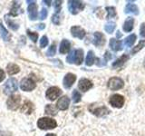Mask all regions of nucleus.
Masks as SVG:
<instances>
[{
	"label": "nucleus",
	"mask_w": 145,
	"mask_h": 136,
	"mask_svg": "<svg viewBox=\"0 0 145 136\" xmlns=\"http://www.w3.org/2000/svg\"><path fill=\"white\" fill-rule=\"evenodd\" d=\"M37 126L41 130H51L54 129L57 126V122L52 118L42 117L37 121Z\"/></svg>",
	"instance_id": "f257e3e1"
},
{
	"label": "nucleus",
	"mask_w": 145,
	"mask_h": 136,
	"mask_svg": "<svg viewBox=\"0 0 145 136\" xmlns=\"http://www.w3.org/2000/svg\"><path fill=\"white\" fill-rule=\"evenodd\" d=\"M88 109L89 111L93 113V115L97 116V117H103V116H105V115H108L109 113H110V110L104 105H102V106H95L93 103L90 104L88 106Z\"/></svg>",
	"instance_id": "f03ea898"
},
{
	"label": "nucleus",
	"mask_w": 145,
	"mask_h": 136,
	"mask_svg": "<svg viewBox=\"0 0 145 136\" xmlns=\"http://www.w3.org/2000/svg\"><path fill=\"white\" fill-rule=\"evenodd\" d=\"M85 5L78 0H69L68 1V9L72 15H77L79 12L84 10Z\"/></svg>",
	"instance_id": "7ed1b4c3"
},
{
	"label": "nucleus",
	"mask_w": 145,
	"mask_h": 136,
	"mask_svg": "<svg viewBox=\"0 0 145 136\" xmlns=\"http://www.w3.org/2000/svg\"><path fill=\"white\" fill-rule=\"evenodd\" d=\"M21 103V96L19 94H12L7 101V108L10 110H17Z\"/></svg>",
	"instance_id": "20e7f679"
},
{
	"label": "nucleus",
	"mask_w": 145,
	"mask_h": 136,
	"mask_svg": "<svg viewBox=\"0 0 145 136\" xmlns=\"http://www.w3.org/2000/svg\"><path fill=\"white\" fill-rule=\"evenodd\" d=\"M108 88L112 91H117L121 88H123L124 86V82L122 79L119 78V77H112L109 79L107 83Z\"/></svg>",
	"instance_id": "39448f33"
},
{
	"label": "nucleus",
	"mask_w": 145,
	"mask_h": 136,
	"mask_svg": "<svg viewBox=\"0 0 145 136\" xmlns=\"http://www.w3.org/2000/svg\"><path fill=\"white\" fill-rule=\"evenodd\" d=\"M109 103L114 108H121L122 106L124 105L125 103V98L122 96L121 94H112V96L110 97V100H109Z\"/></svg>",
	"instance_id": "423d86ee"
},
{
	"label": "nucleus",
	"mask_w": 145,
	"mask_h": 136,
	"mask_svg": "<svg viewBox=\"0 0 145 136\" xmlns=\"http://www.w3.org/2000/svg\"><path fill=\"white\" fill-rule=\"evenodd\" d=\"M17 90V81L15 78H9L4 85V94H12Z\"/></svg>",
	"instance_id": "0eeeda50"
},
{
	"label": "nucleus",
	"mask_w": 145,
	"mask_h": 136,
	"mask_svg": "<svg viewBox=\"0 0 145 136\" xmlns=\"http://www.w3.org/2000/svg\"><path fill=\"white\" fill-rule=\"evenodd\" d=\"M36 87L35 82L31 78V77H25V78L22 79L20 83V88L25 91V92H30V91L34 90Z\"/></svg>",
	"instance_id": "6e6552de"
},
{
	"label": "nucleus",
	"mask_w": 145,
	"mask_h": 136,
	"mask_svg": "<svg viewBox=\"0 0 145 136\" xmlns=\"http://www.w3.org/2000/svg\"><path fill=\"white\" fill-rule=\"evenodd\" d=\"M62 94V90L60 88H58L57 86H52L47 89L45 96L50 101H54L56 98H58Z\"/></svg>",
	"instance_id": "1a4fd4ad"
},
{
	"label": "nucleus",
	"mask_w": 145,
	"mask_h": 136,
	"mask_svg": "<svg viewBox=\"0 0 145 136\" xmlns=\"http://www.w3.org/2000/svg\"><path fill=\"white\" fill-rule=\"evenodd\" d=\"M27 3L29 4L28 7H27V10H28V16L30 20H35L37 18V6L35 1H29L27 0Z\"/></svg>",
	"instance_id": "9d476101"
},
{
	"label": "nucleus",
	"mask_w": 145,
	"mask_h": 136,
	"mask_svg": "<svg viewBox=\"0 0 145 136\" xmlns=\"http://www.w3.org/2000/svg\"><path fill=\"white\" fill-rule=\"evenodd\" d=\"M75 80H76V75L72 74V73H68V74H66L65 76L63 77V87H65V89L71 88L72 86V84H74Z\"/></svg>",
	"instance_id": "9b49d317"
},
{
	"label": "nucleus",
	"mask_w": 145,
	"mask_h": 136,
	"mask_svg": "<svg viewBox=\"0 0 145 136\" xmlns=\"http://www.w3.org/2000/svg\"><path fill=\"white\" fill-rule=\"evenodd\" d=\"M93 82L87 78H82L79 80L78 88L82 92H87L91 88H93Z\"/></svg>",
	"instance_id": "f8f14e48"
},
{
	"label": "nucleus",
	"mask_w": 145,
	"mask_h": 136,
	"mask_svg": "<svg viewBox=\"0 0 145 136\" xmlns=\"http://www.w3.org/2000/svg\"><path fill=\"white\" fill-rule=\"evenodd\" d=\"M93 43L96 47H101L105 44V36L101 32H95L93 34Z\"/></svg>",
	"instance_id": "ddd939ff"
},
{
	"label": "nucleus",
	"mask_w": 145,
	"mask_h": 136,
	"mask_svg": "<svg viewBox=\"0 0 145 136\" xmlns=\"http://www.w3.org/2000/svg\"><path fill=\"white\" fill-rule=\"evenodd\" d=\"M71 35L75 38H79V39H84V36L86 35V32L84 28H82L81 26H74L71 27Z\"/></svg>",
	"instance_id": "4468645a"
},
{
	"label": "nucleus",
	"mask_w": 145,
	"mask_h": 136,
	"mask_svg": "<svg viewBox=\"0 0 145 136\" xmlns=\"http://www.w3.org/2000/svg\"><path fill=\"white\" fill-rule=\"evenodd\" d=\"M69 105H70V99L68 98V96H66V95L62 96L60 99L58 100L57 103H56V107L61 111L67 110Z\"/></svg>",
	"instance_id": "2eb2a0df"
},
{
	"label": "nucleus",
	"mask_w": 145,
	"mask_h": 136,
	"mask_svg": "<svg viewBox=\"0 0 145 136\" xmlns=\"http://www.w3.org/2000/svg\"><path fill=\"white\" fill-rule=\"evenodd\" d=\"M128 59H129V56H128V54H122L121 56H120L119 58L116 59V60L112 63V68L116 69V68L121 67L127 61H128Z\"/></svg>",
	"instance_id": "dca6fc26"
},
{
	"label": "nucleus",
	"mask_w": 145,
	"mask_h": 136,
	"mask_svg": "<svg viewBox=\"0 0 145 136\" xmlns=\"http://www.w3.org/2000/svg\"><path fill=\"white\" fill-rule=\"evenodd\" d=\"M109 45L112 50L114 52H118L122 50V42L120 40H116L115 38H111L110 42H109Z\"/></svg>",
	"instance_id": "f3484780"
},
{
	"label": "nucleus",
	"mask_w": 145,
	"mask_h": 136,
	"mask_svg": "<svg viewBox=\"0 0 145 136\" xmlns=\"http://www.w3.org/2000/svg\"><path fill=\"white\" fill-rule=\"evenodd\" d=\"M34 109H35L34 104L30 101H27L26 100V101L24 102V103H23V105L21 107V112L25 113V114H31V113L33 112Z\"/></svg>",
	"instance_id": "a211bd4d"
},
{
	"label": "nucleus",
	"mask_w": 145,
	"mask_h": 136,
	"mask_svg": "<svg viewBox=\"0 0 145 136\" xmlns=\"http://www.w3.org/2000/svg\"><path fill=\"white\" fill-rule=\"evenodd\" d=\"M71 48V43L69 40L67 39H63L60 44V47H59V52L62 54H65L70 51Z\"/></svg>",
	"instance_id": "6ab92c4d"
},
{
	"label": "nucleus",
	"mask_w": 145,
	"mask_h": 136,
	"mask_svg": "<svg viewBox=\"0 0 145 136\" xmlns=\"http://www.w3.org/2000/svg\"><path fill=\"white\" fill-rule=\"evenodd\" d=\"M125 14H133V15H139V8L135 4H127L125 7Z\"/></svg>",
	"instance_id": "aec40b11"
},
{
	"label": "nucleus",
	"mask_w": 145,
	"mask_h": 136,
	"mask_svg": "<svg viewBox=\"0 0 145 136\" xmlns=\"http://www.w3.org/2000/svg\"><path fill=\"white\" fill-rule=\"evenodd\" d=\"M133 25H134V18L127 17V19L125 20L122 28H123V30L126 32V33H129V32H131L133 29Z\"/></svg>",
	"instance_id": "412c9836"
},
{
	"label": "nucleus",
	"mask_w": 145,
	"mask_h": 136,
	"mask_svg": "<svg viewBox=\"0 0 145 136\" xmlns=\"http://www.w3.org/2000/svg\"><path fill=\"white\" fill-rule=\"evenodd\" d=\"M84 62V50L83 49H76L74 54V63L76 65H82Z\"/></svg>",
	"instance_id": "4be33fe9"
},
{
	"label": "nucleus",
	"mask_w": 145,
	"mask_h": 136,
	"mask_svg": "<svg viewBox=\"0 0 145 136\" xmlns=\"http://www.w3.org/2000/svg\"><path fill=\"white\" fill-rule=\"evenodd\" d=\"M7 71L9 75H13L17 74V73H19L20 68L17 65H16V63H8L7 66Z\"/></svg>",
	"instance_id": "5701e85b"
},
{
	"label": "nucleus",
	"mask_w": 145,
	"mask_h": 136,
	"mask_svg": "<svg viewBox=\"0 0 145 136\" xmlns=\"http://www.w3.org/2000/svg\"><path fill=\"white\" fill-rule=\"evenodd\" d=\"M0 35H1V37L4 41H10V38H11L10 34H9L8 31L5 28L1 20H0Z\"/></svg>",
	"instance_id": "b1692460"
},
{
	"label": "nucleus",
	"mask_w": 145,
	"mask_h": 136,
	"mask_svg": "<svg viewBox=\"0 0 145 136\" xmlns=\"http://www.w3.org/2000/svg\"><path fill=\"white\" fill-rule=\"evenodd\" d=\"M95 63V56L93 50H90L87 53V56L85 59V65L87 66H92Z\"/></svg>",
	"instance_id": "393cba45"
},
{
	"label": "nucleus",
	"mask_w": 145,
	"mask_h": 136,
	"mask_svg": "<svg viewBox=\"0 0 145 136\" xmlns=\"http://www.w3.org/2000/svg\"><path fill=\"white\" fill-rule=\"evenodd\" d=\"M20 13H23V11L21 10V8H20V5L18 4L17 2H14L13 7L11 8L10 14H9V15L13 16H16L18 14H20Z\"/></svg>",
	"instance_id": "a878e982"
},
{
	"label": "nucleus",
	"mask_w": 145,
	"mask_h": 136,
	"mask_svg": "<svg viewBox=\"0 0 145 136\" xmlns=\"http://www.w3.org/2000/svg\"><path fill=\"white\" fill-rule=\"evenodd\" d=\"M136 38H137L136 35H134V34L130 35L129 36H127V37L125 38V40H124V44L126 45L127 47L133 46V44L135 43V41H136Z\"/></svg>",
	"instance_id": "bb28decb"
},
{
	"label": "nucleus",
	"mask_w": 145,
	"mask_h": 136,
	"mask_svg": "<svg viewBox=\"0 0 145 136\" xmlns=\"http://www.w3.org/2000/svg\"><path fill=\"white\" fill-rule=\"evenodd\" d=\"M44 112L46 114L52 115V116H54L57 114V109L56 106H54L53 104H47V105L45 106Z\"/></svg>",
	"instance_id": "cd10ccee"
},
{
	"label": "nucleus",
	"mask_w": 145,
	"mask_h": 136,
	"mask_svg": "<svg viewBox=\"0 0 145 136\" xmlns=\"http://www.w3.org/2000/svg\"><path fill=\"white\" fill-rule=\"evenodd\" d=\"M105 10L107 12V16H106L107 19H111V18H113L117 16L116 8L114 7H106Z\"/></svg>",
	"instance_id": "c85d7f7f"
},
{
	"label": "nucleus",
	"mask_w": 145,
	"mask_h": 136,
	"mask_svg": "<svg viewBox=\"0 0 145 136\" xmlns=\"http://www.w3.org/2000/svg\"><path fill=\"white\" fill-rule=\"evenodd\" d=\"M5 19H6V22L7 26L10 27V28L14 31H16L18 29V27H19V26H18V24H16V23H15V21L11 20L10 18H9V16H5Z\"/></svg>",
	"instance_id": "c756f323"
},
{
	"label": "nucleus",
	"mask_w": 145,
	"mask_h": 136,
	"mask_svg": "<svg viewBox=\"0 0 145 136\" xmlns=\"http://www.w3.org/2000/svg\"><path fill=\"white\" fill-rule=\"evenodd\" d=\"M145 46V40H140V42L139 44L136 45V46L133 47V49H131V54H137L139 51H140L143 47Z\"/></svg>",
	"instance_id": "7c9ffc66"
},
{
	"label": "nucleus",
	"mask_w": 145,
	"mask_h": 136,
	"mask_svg": "<svg viewBox=\"0 0 145 136\" xmlns=\"http://www.w3.org/2000/svg\"><path fill=\"white\" fill-rule=\"evenodd\" d=\"M115 27H116L115 22L111 21V22L106 23L105 26H104V30H105L108 34H112V33H113V31L115 30Z\"/></svg>",
	"instance_id": "2f4dec72"
},
{
	"label": "nucleus",
	"mask_w": 145,
	"mask_h": 136,
	"mask_svg": "<svg viewBox=\"0 0 145 136\" xmlns=\"http://www.w3.org/2000/svg\"><path fill=\"white\" fill-rule=\"evenodd\" d=\"M72 102L74 103L81 102V100H82V95L77 90H74V92L72 94Z\"/></svg>",
	"instance_id": "473e14b6"
},
{
	"label": "nucleus",
	"mask_w": 145,
	"mask_h": 136,
	"mask_svg": "<svg viewBox=\"0 0 145 136\" xmlns=\"http://www.w3.org/2000/svg\"><path fill=\"white\" fill-rule=\"evenodd\" d=\"M26 33H27V35L30 37V39L33 41L34 43H36V41H37V39H38V34L35 33V32H31L29 30H27Z\"/></svg>",
	"instance_id": "72a5a7b5"
},
{
	"label": "nucleus",
	"mask_w": 145,
	"mask_h": 136,
	"mask_svg": "<svg viewBox=\"0 0 145 136\" xmlns=\"http://www.w3.org/2000/svg\"><path fill=\"white\" fill-rule=\"evenodd\" d=\"M74 54H75V50H72L67 56L66 61L68 63H74Z\"/></svg>",
	"instance_id": "f704fd0d"
},
{
	"label": "nucleus",
	"mask_w": 145,
	"mask_h": 136,
	"mask_svg": "<svg viewBox=\"0 0 145 136\" xmlns=\"http://www.w3.org/2000/svg\"><path fill=\"white\" fill-rule=\"evenodd\" d=\"M56 53V44H52L51 46L49 47V49L46 52V56H54Z\"/></svg>",
	"instance_id": "c9c22d12"
},
{
	"label": "nucleus",
	"mask_w": 145,
	"mask_h": 136,
	"mask_svg": "<svg viewBox=\"0 0 145 136\" xmlns=\"http://www.w3.org/2000/svg\"><path fill=\"white\" fill-rule=\"evenodd\" d=\"M48 44V38L46 35L42 36V38L40 40V47L41 48H44L45 46H47Z\"/></svg>",
	"instance_id": "e433bc0d"
},
{
	"label": "nucleus",
	"mask_w": 145,
	"mask_h": 136,
	"mask_svg": "<svg viewBox=\"0 0 145 136\" xmlns=\"http://www.w3.org/2000/svg\"><path fill=\"white\" fill-rule=\"evenodd\" d=\"M62 3L63 1H58V0H56V1H54V10H56V12L58 14L59 12H60L61 10V7H62Z\"/></svg>",
	"instance_id": "4c0bfd02"
},
{
	"label": "nucleus",
	"mask_w": 145,
	"mask_h": 136,
	"mask_svg": "<svg viewBox=\"0 0 145 136\" xmlns=\"http://www.w3.org/2000/svg\"><path fill=\"white\" fill-rule=\"evenodd\" d=\"M52 22H53V24L56 25V26H58L59 24H60V16H59L57 13L54 14V15H53V16H52Z\"/></svg>",
	"instance_id": "58836bf2"
},
{
	"label": "nucleus",
	"mask_w": 145,
	"mask_h": 136,
	"mask_svg": "<svg viewBox=\"0 0 145 136\" xmlns=\"http://www.w3.org/2000/svg\"><path fill=\"white\" fill-rule=\"evenodd\" d=\"M47 15H48V12L45 8H43L42 10H41V13H40V19L41 20H44L45 18L47 17Z\"/></svg>",
	"instance_id": "ea45409f"
},
{
	"label": "nucleus",
	"mask_w": 145,
	"mask_h": 136,
	"mask_svg": "<svg viewBox=\"0 0 145 136\" xmlns=\"http://www.w3.org/2000/svg\"><path fill=\"white\" fill-rule=\"evenodd\" d=\"M140 35L142 37H145V23H142L140 27Z\"/></svg>",
	"instance_id": "a19ab883"
},
{
	"label": "nucleus",
	"mask_w": 145,
	"mask_h": 136,
	"mask_svg": "<svg viewBox=\"0 0 145 136\" xmlns=\"http://www.w3.org/2000/svg\"><path fill=\"white\" fill-rule=\"evenodd\" d=\"M112 58V54L109 52V51H106L105 54H104V59H105V61H109L111 60V59Z\"/></svg>",
	"instance_id": "79ce46f5"
},
{
	"label": "nucleus",
	"mask_w": 145,
	"mask_h": 136,
	"mask_svg": "<svg viewBox=\"0 0 145 136\" xmlns=\"http://www.w3.org/2000/svg\"><path fill=\"white\" fill-rule=\"evenodd\" d=\"M96 65L98 66H105L106 63H103V61L102 60L101 58H96Z\"/></svg>",
	"instance_id": "37998d69"
},
{
	"label": "nucleus",
	"mask_w": 145,
	"mask_h": 136,
	"mask_svg": "<svg viewBox=\"0 0 145 136\" xmlns=\"http://www.w3.org/2000/svg\"><path fill=\"white\" fill-rule=\"evenodd\" d=\"M0 136H12V134H11V133H9V131H0Z\"/></svg>",
	"instance_id": "c03bdc74"
},
{
	"label": "nucleus",
	"mask_w": 145,
	"mask_h": 136,
	"mask_svg": "<svg viewBox=\"0 0 145 136\" xmlns=\"http://www.w3.org/2000/svg\"><path fill=\"white\" fill-rule=\"evenodd\" d=\"M5 72L2 70V69H0V82H2L4 79H5Z\"/></svg>",
	"instance_id": "a18cd8bd"
},
{
	"label": "nucleus",
	"mask_w": 145,
	"mask_h": 136,
	"mask_svg": "<svg viewBox=\"0 0 145 136\" xmlns=\"http://www.w3.org/2000/svg\"><path fill=\"white\" fill-rule=\"evenodd\" d=\"M36 28L39 29V30H43L45 28V25L44 24H39V25H37V26H36Z\"/></svg>",
	"instance_id": "49530a36"
},
{
	"label": "nucleus",
	"mask_w": 145,
	"mask_h": 136,
	"mask_svg": "<svg viewBox=\"0 0 145 136\" xmlns=\"http://www.w3.org/2000/svg\"><path fill=\"white\" fill-rule=\"evenodd\" d=\"M43 3H44V4H45V5H46V6L50 7V6H51V3H52V1H47V0H44V1H43Z\"/></svg>",
	"instance_id": "de8ad7c7"
},
{
	"label": "nucleus",
	"mask_w": 145,
	"mask_h": 136,
	"mask_svg": "<svg viewBox=\"0 0 145 136\" xmlns=\"http://www.w3.org/2000/svg\"><path fill=\"white\" fill-rule=\"evenodd\" d=\"M121 32L120 31H117V34H116V37L117 38H120V37H121Z\"/></svg>",
	"instance_id": "09e8293b"
},
{
	"label": "nucleus",
	"mask_w": 145,
	"mask_h": 136,
	"mask_svg": "<svg viewBox=\"0 0 145 136\" xmlns=\"http://www.w3.org/2000/svg\"><path fill=\"white\" fill-rule=\"evenodd\" d=\"M45 136H56V133H47Z\"/></svg>",
	"instance_id": "8fccbe9b"
},
{
	"label": "nucleus",
	"mask_w": 145,
	"mask_h": 136,
	"mask_svg": "<svg viewBox=\"0 0 145 136\" xmlns=\"http://www.w3.org/2000/svg\"><path fill=\"white\" fill-rule=\"evenodd\" d=\"M143 66H144V68H145V58H144V61H143Z\"/></svg>",
	"instance_id": "3c124183"
}]
</instances>
